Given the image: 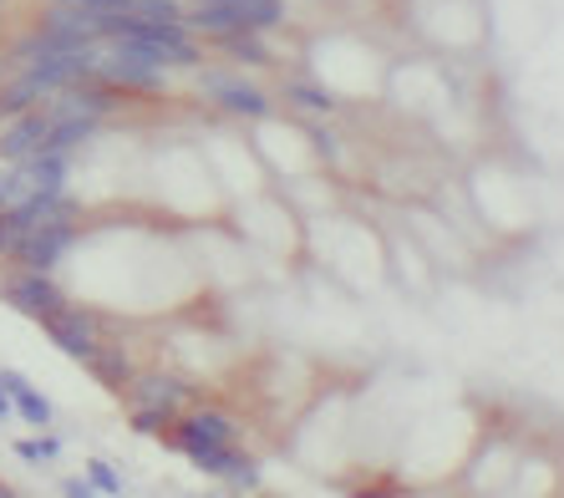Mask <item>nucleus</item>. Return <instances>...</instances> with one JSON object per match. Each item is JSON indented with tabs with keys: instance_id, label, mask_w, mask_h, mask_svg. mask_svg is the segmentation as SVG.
<instances>
[{
	"instance_id": "nucleus-1",
	"label": "nucleus",
	"mask_w": 564,
	"mask_h": 498,
	"mask_svg": "<svg viewBox=\"0 0 564 498\" xmlns=\"http://www.w3.org/2000/svg\"><path fill=\"white\" fill-rule=\"evenodd\" d=\"M163 447H178L204 478L224 484L229 494H254L260 488V458L245 447V427L229 407L194 402L184 418L169 427Z\"/></svg>"
},
{
	"instance_id": "nucleus-2",
	"label": "nucleus",
	"mask_w": 564,
	"mask_h": 498,
	"mask_svg": "<svg viewBox=\"0 0 564 498\" xmlns=\"http://www.w3.org/2000/svg\"><path fill=\"white\" fill-rule=\"evenodd\" d=\"M194 87L204 102L219 107L224 118H235V122H270L275 118V93H270L264 82H254L250 72H239V66L204 62L194 72Z\"/></svg>"
},
{
	"instance_id": "nucleus-3",
	"label": "nucleus",
	"mask_w": 564,
	"mask_h": 498,
	"mask_svg": "<svg viewBox=\"0 0 564 498\" xmlns=\"http://www.w3.org/2000/svg\"><path fill=\"white\" fill-rule=\"evenodd\" d=\"M239 239H245V249H260V255H270V260H295L305 249V219L295 209H290L285 194H260L245 204V219L235 224Z\"/></svg>"
},
{
	"instance_id": "nucleus-4",
	"label": "nucleus",
	"mask_w": 564,
	"mask_h": 498,
	"mask_svg": "<svg viewBox=\"0 0 564 498\" xmlns=\"http://www.w3.org/2000/svg\"><path fill=\"white\" fill-rule=\"evenodd\" d=\"M112 331H118V321H112L107 311H97V305H87V301H66L56 315H46V321H41V336H46V342H52L62 356H72L77 367H87V361H93L97 346H102Z\"/></svg>"
},
{
	"instance_id": "nucleus-5",
	"label": "nucleus",
	"mask_w": 564,
	"mask_h": 498,
	"mask_svg": "<svg viewBox=\"0 0 564 498\" xmlns=\"http://www.w3.org/2000/svg\"><path fill=\"white\" fill-rule=\"evenodd\" d=\"M194 402H204V387H194L188 377H178L169 367H158V361L138 367V377L122 392V412H158V418H169V422H178Z\"/></svg>"
},
{
	"instance_id": "nucleus-6",
	"label": "nucleus",
	"mask_w": 564,
	"mask_h": 498,
	"mask_svg": "<svg viewBox=\"0 0 564 498\" xmlns=\"http://www.w3.org/2000/svg\"><path fill=\"white\" fill-rule=\"evenodd\" d=\"M72 301V290H66L62 275H41V270H0V305H11L15 315H26V321H46L56 315L62 305Z\"/></svg>"
},
{
	"instance_id": "nucleus-7",
	"label": "nucleus",
	"mask_w": 564,
	"mask_h": 498,
	"mask_svg": "<svg viewBox=\"0 0 564 498\" xmlns=\"http://www.w3.org/2000/svg\"><path fill=\"white\" fill-rule=\"evenodd\" d=\"M46 138H52V118H46V107L21 112V118H11V122H0V163H31L36 153H46Z\"/></svg>"
},
{
	"instance_id": "nucleus-8",
	"label": "nucleus",
	"mask_w": 564,
	"mask_h": 498,
	"mask_svg": "<svg viewBox=\"0 0 564 498\" xmlns=\"http://www.w3.org/2000/svg\"><path fill=\"white\" fill-rule=\"evenodd\" d=\"M138 367H148V361H138V351H132L128 342H122L118 331L107 336L102 346H97V356L87 361V371H93V381L102 387V392H112V397H122L128 392V381L138 377Z\"/></svg>"
},
{
	"instance_id": "nucleus-9",
	"label": "nucleus",
	"mask_w": 564,
	"mask_h": 498,
	"mask_svg": "<svg viewBox=\"0 0 564 498\" xmlns=\"http://www.w3.org/2000/svg\"><path fill=\"white\" fill-rule=\"evenodd\" d=\"M0 392L11 397V407H15V422H31L36 433H52V427H56V407H52V397H46V392H36V387H31V377H26V371L0 367Z\"/></svg>"
},
{
	"instance_id": "nucleus-10",
	"label": "nucleus",
	"mask_w": 564,
	"mask_h": 498,
	"mask_svg": "<svg viewBox=\"0 0 564 498\" xmlns=\"http://www.w3.org/2000/svg\"><path fill=\"white\" fill-rule=\"evenodd\" d=\"M280 102H285L295 118H305V122H330L336 112H341V102H336V97H330L311 72H290V77L280 82Z\"/></svg>"
},
{
	"instance_id": "nucleus-11",
	"label": "nucleus",
	"mask_w": 564,
	"mask_h": 498,
	"mask_svg": "<svg viewBox=\"0 0 564 498\" xmlns=\"http://www.w3.org/2000/svg\"><path fill=\"white\" fill-rule=\"evenodd\" d=\"M209 52H214V62L239 66V72H270V66L280 62L270 36H254V31H235V36L209 41Z\"/></svg>"
},
{
	"instance_id": "nucleus-12",
	"label": "nucleus",
	"mask_w": 564,
	"mask_h": 498,
	"mask_svg": "<svg viewBox=\"0 0 564 498\" xmlns=\"http://www.w3.org/2000/svg\"><path fill=\"white\" fill-rule=\"evenodd\" d=\"M31 198H36V178H31L26 163H0V214L21 209Z\"/></svg>"
},
{
	"instance_id": "nucleus-13",
	"label": "nucleus",
	"mask_w": 564,
	"mask_h": 498,
	"mask_svg": "<svg viewBox=\"0 0 564 498\" xmlns=\"http://www.w3.org/2000/svg\"><path fill=\"white\" fill-rule=\"evenodd\" d=\"M15 458H26L31 468H52L56 458H62V437L52 433H41V437H15Z\"/></svg>"
},
{
	"instance_id": "nucleus-14",
	"label": "nucleus",
	"mask_w": 564,
	"mask_h": 498,
	"mask_svg": "<svg viewBox=\"0 0 564 498\" xmlns=\"http://www.w3.org/2000/svg\"><path fill=\"white\" fill-rule=\"evenodd\" d=\"M346 498H408V488L397 484L392 473H361L356 484H346L341 488Z\"/></svg>"
},
{
	"instance_id": "nucleus-15",
	"label": "nucleus",
	"mask_w": 564,
	"mask_h": 498,
	"mask_svg": "<svg viewBox=\"0 0 564 498\" xmlns=\"http://www.w3.org/2000/svg\"><path fill=\"white\" fill-rule=\"evenodd\" d=\"M82 478H87L102 498H122V473L112 458H87V473H82Z\"/></svg>"
},
{
	"instance_id": "nucleus-16",
	"label": "nucleus",
	"mask_w": 564,
	"mask_h": 498,
	"mask_svg": "<svg viewBox=\"0 0 564 498\" xmlns=\"http://www.w3.org/2000/svg\"><path fill=\"white\" fill-rule=\"evenodd\" d=\"M62 498H102L87 478H62Z\"/></svg>"
},
{
	"instance_id": "nucleus-17",
	"label": "nucleus",
	"mask_w": 564,
	"mask_h": 498,
	"mask_svg": "<svg viewBox=\"0 0 564 498\" xmlns=\"http://www.w3.org/2000/svg\"><path fill=\"white\" fill-rule=\"evenodd\" d=\"M6 422H15V407H11V397L0 392V427H6Z\"/></svg>"
},
{
	"instance_id": "nucleus-18",
	"label": "nucleus",
	"mask_w": 564,
	"mask_h": 498,
	"mask_svg": "<svg viewBox=\"0 0 564 498\" xmlns=\"http://www.w3.org/2000/svg\"><path fill=\"white\" fill-rule=\"evenodd\" d=\"M0 498H21V494H15V488L6 484V478H0Z\"/></svg>"
},
{
	"instance_id": "nucleus-19",
	"label": "nucleus",
	"mask_w": 564,
	"mask_h": 498,
	"mask_svg": "<svg viewBox=\"0 0 564 498\" xmlns=\"http://www.w3.org/2000/svg\"><path fill=\"white\" fill-rule=\"evenodd\" d=\"M0 11H6V0H0Z\"/></svg>"
},
{
	"instance_id": "nucleus-20",
	"label": "nucleus",
	"mask_w": 564,
	"mask_h": 498,
	"mask_svg": "<svg viewBox=\"0 0 564 498\" xmlns=\"http://www.w3.org/2000/svg\"><path fill=\"white\" fill-rule=\"evenodd\" d=\"M408 498H417V494H408Z\"/></svg>"
},
{
	"instance_id": "nucleus-21",
	"label": "nucleus",
	"mask_w": 564,
	"mask_h": 498,
	"mask_svg": "<svg viewBox=\"0 0 564 498\" xmlns=\"http://www.w3.org/2000/svg\"><path fill=\"white\" fill-rule=\"evenodd\" d=\"M254 498H264V494H254Z\"/></svg>"
}]
</instances>
